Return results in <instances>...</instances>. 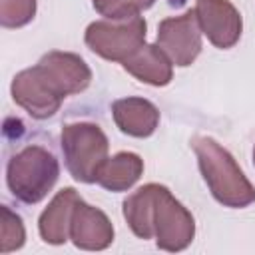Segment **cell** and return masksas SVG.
Returning a JSON list of instances; mask_svg holds the SVG:
<instances>
[{
	"label": "cell",
	"instance_id": "6da1fadb",
	"mask_svg": "<svg viewBox=\"0 0 255 255\" xmlns=\"http://www.w3.org/2000/svg\"><path fill=\"white\" fill-rule=\"evenodd\" d=\"M124 217L139 239L155 237L163 251H183L195 235V221L187 207L177 201L165 185L147 183L128 195Z\"/></svg>",
	"mask_w": 255,
	"mask_h": 255
},
{
	"label": "cell",
	"instance_id": "7a4b0ae2",
	"mask_svg": "<svg viewBox=\"0 0 255 255\" xmlns=\"http://www.w3.org/2000/svg\"><path fill=\"white\" fill-rule=\"evenodd\" d=\"M191 147L211 195L221 205L241 209L255 203V187L221 143L209 135H197L191 141Z\"/></svg>",
	"mask_w": 255,
	"mask_h": 255
},
{
	"label": "cell",
	"instance_id": "3957f363",
	"mask_svg": "<svg viewBox=\"0 0 255 255\" xmlns=\"http://www.w3.org/2000/svg\"><path fill=\"white\" fill-rule=\"evenodd\" d=\"M60 175V163L52 151L42 145H26L14 153L6 165V183L10 193L22 203L42 201Z\"/></svg>",
	"mask_w": 255,
	"mask_h": 255
},
{
	"label": "cell",
	"instance_id": "277c9868",
	"mask_svg": "<svg viewBox=\"0 0 255 255\" xmlns=\"http://www.w3.org/2000/svg\"><path fill=\"white\" fill-rule=\"evenodd\" d=\"M60 143L70 175L76 181L94 183L110 149L104 129L92 122H72L62 128Z\"/></svg>",
	"mask_w": 255,
	"mask_h": 255
},
{
	"label": "cell",
	"instance_id": "5b68a950",
	"mask_svg": "<svg viewBox=\"0 0 255 255\" xmlns=\"http://www.w3.org/2000/svg\"><path fill=\"white\" fill-rule=\"evenodd\" d=\"M147 24L141 16H131L124 20H96L86 28V46L104 60L124 62L139 46L145 44Z\"/></svg>",
	"mask_w": 255,
	"mask_h": 255
},
{
	"label": "cell",
	"instance_id": "8992f818",
	"mask_svg": "<svg viewBox=\"0 0 255 255\" xmlns=\"http://www.w3.org/2000/svg\"><path fill=\"white\" fill-rule=\"evenodd\" d=\"M10 92L12 100L34 120L52 118L66 98L40 64L18 72L12 80Z\"/></svg>",
	"mask_w": 255,
	"mask_h": 255
},
{
	"label": "cell",
	"instance_id": "52a82bcc",
	"mask_svg": "<svg viewBox=\"0 0 255 255\" xmlns=\"http://www.w3.org/2000/svg\"><path fill=\"white\" fill-rule=\"evenodd\" d=\"M201 34L195 10H187L181 16H169L159 22L157 46L173 66L185 68L191 66L201 52Z\"/></svg>",
	"mask_w": 255,
	"mask_h": 255
},
{
	"label": "cell",
	"instance_id": "ba28073f",
	"mask_svg": "<svg viewBox=\"0 0 255 255\" xmlns=\"http://www.w3.org/2000/svg\"><path fill=\"white\" fill-rule=\"evenodd\" d=\"M193 10L201 32L215 48L229 50L239 42L243 20L229 0H195Z\"/></svg>",
	"mask_w": 255,
	"mask_h": 255
},
{
	"label": "cell",
	"instance_id": "9c48e42d",
	"mask_svg": "<svg viewBox=\"0 0 255 255\" xmlns=\"http://www.w3.org/2000/svg\"><path fill=\"white\" fill-rule=\"evenodd\" d=\"M70 239L78 249L102 251L114 241V225L102 209L80 199L72 215Z\"/></svg>",
	"mask_w": 255,
	"mask_h": 255
},
{
	"label": "cell",
	"instance_id": "30bf717a",
	"mask_svg": "<svg viewBox=\"0 0 255 255\" xmlns=\"http://www.w3.org/2000/svg\"><path fill=\"white\" fill-rule=\"evenodd\" d=\"M38 64L48 72V76L56 82V86L66 98L84 92L92 82L90 66L84 62V58L74 52L52 50L44 54Z\"/></svg>",
	"mask_w": 255,
	"mask_h": 255
},
{
	"label": "cell",
	"instance_id": "8fae6325",
	"mask_svg": "<svg viewBox=\"0 0 255 255\" xmlns=\"http://www.w3.org/2000/svg\"><path fill=\"white\" fill-rule=\"evenodd\" d=\"M82 197L74 187H64L52 197V201L40 213V219H38V231L46 243L62 245L70 239V223H72L76 203Z\"/></svg>",
	"mask_w": 255,
	"mask_h": 255
},
{
	"label": "cell",
	"instance_id": "7c38bea8",
	"mask_svg": "<svg viewBox=\"0 0 255 255\" xmlns=\"http://www.w3.org/2000/svg\"><path fill=\"white\" fill-rule=\"evenodd\" d=\"M112 116L122 133L149 137L159 124V110L145 98H122L112 104Z\"/></svg>",
	"mask_w": 255,
	"mask_h": 255
},
{
	"label": "cell",
	"instance_id": "4fadbf2b",
	"mask_svg": "<svg viewBox=\"0 0 255 255\" xmlns=\"http://www.w3.org/2000/svg\"><path fill=\"white\" fill-rule=\"evenodd\" d=\"M124 70L135 80L149 86H167L173 78V64L157 44L139 46L128 60L122 62Z\"/></svg>",
	"mask_w": 255,
	"mask_h": 255
},
{
	"label": "cell",
	"instance_id": "5bb4252c",
	"mask_svg": "<svg viewBox=\"0 0 255 255\" xmlns=\"http://www.w3.org/2000/svg\"><path fill=\"white\" fill-rule=\"evenodd\" d=\"M143 173V159L133 151H120L104 161L96 183L108 191H128Z\"/></svg>",
	"mask_w": 255,
	"mask_h": 255
},
{
	"label": "cell",
	"instance_id": "9a60e30c",
	"mask_svg": "<svg viewBox=\"0 0 255 255\" xmlns=\"http://www.w3.org/2000/svg\"><path fill=\"white\" fill-rule=\"evenodd\" d=\"M26 241V229L22 223V217L14 213L8 205L0 207V251L10 253L24 245Z\"/></svg>",
	"mask_w": 255,
	"mask_h": 255
},
{
	"label": "cell",
	"instance_id": "2e32d148",
	"mask_svg": "<svg viewBox=\"0 0 255 255\" xmlns=\"http://www.w3.org/2000/svg\"><path fill=\"white\" fill-rule=\"evenodd\" d=\"M98 14L110 20H124L131 16H139L141 10L153 6L155 0H92Z\"/></svg>",
	"mask_w": 255,
	"mask_h": 255
},
{
	"label": "cell",
	"instance_id": "e0dca14e",
	"mask_svg": "<svg viewBox=\"0 0 255 255\" xmlns=\"http://www.w3.org/2000/svg\"><path fill=\"white\" fill-rule=\"evenodd\" d=\"M36 16V0H0V24L22 28Z\"/></svg>",
	"mask_w": 255,
	"mask_h": 255
},
{
	"label": "cell",
	"instance_id": "ac0fdd59",
	"mask_svg": "<svg viewBox=\"0 0 255 255\" xmlns=\"http://www.w3.org/2000/svg\"><path fill=\"white\" fill-rule=\"evenodd\" d=\"M253 163H255V147H253Z\"/></svg>",
	"mask_w": 255,
	"mask_h": 255
}]
</instances>
